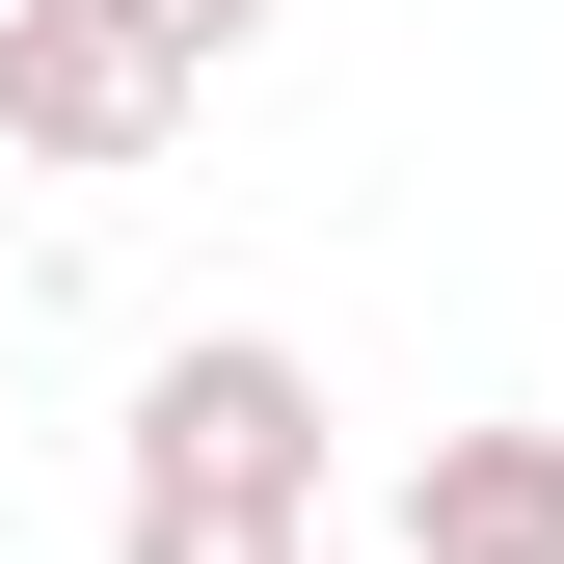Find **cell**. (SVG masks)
<instances>
[{"label": "cell", "instance_id": "7a4b0ae2", "mask_svg": "<svg viewBox=\"0 0 564 564\" xmlns=\"http://www.w3.org/2000/svg\"><path fill=\"white\" fill-rule=\"evenodd\" d=\"M162 108H188L162 28H108V0H0V134H28V162H162Z\"/></svg>", "mask_w": 564, "mask_h": 564}, {"label": "cell", "instance_id": "277c9868", "mask_svg": "<svg viewBox=\"0 0 564 564\" xmlns=\"http://www.w3.org/2000/svg\"><path fill=\"white\" fill-rule=\"evenodd\" d=\"M108 564H296V511H216V484H108Z\"/></svg>", "mask_w": 564, "mask_h": 564}, {"label": "cell", "instance_id": "6da1fadb", "mask_svg": "<svg viewBox=\"0 0 564 564\" xmlns=\"http://www.w3.org/2000/svg\"><path fill=\"white\" fill-rule=\"evenodd\" d=\"M323 349H269V323H216V349H162L134 377V484H216V511H323Z\"/></svg>", "mask_w": 564, "mask_h": 564}, {"label": "cell", "instance_id": "3957f363", "mask_svg": "<svg viewBox=\"0 0 564 564\" xmlns=\"http://www.w3.org/2000/svg\"><path fill=\"white\" fill-rule=\"evenodd\" d=\"M377 564H564V431H431Z\"/></svg>", "mask_w": 564, "mask_h": 564}, {"label": "cell", "instance_id": "5b68a950", "mask_svg": "<svg viewBox=\"0 0 564 564\" xmlns=\"http://www.w3.org/2000/svg\"><path fill=\"white\" fill-rule=\"evenodd\" d=\"M108 28H162V54H188V82H216V54L269 28V0H108Z\"/></svg>", "mask_w": 564, "mask_h": 564}]
</instances>
